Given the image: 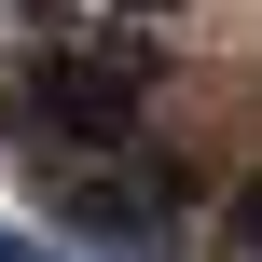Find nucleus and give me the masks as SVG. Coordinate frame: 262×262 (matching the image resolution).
Returning a JSON list of instances; mask_svg holds the SVG:
<instances>
[{
  "instance_id": "obj_1",
  "label": "nucleus",
  "mask_w": 262,
  "mask_h": 262,
  "mask_svg": "<svg viewBox=\"0 0 262 262\" xmlns=\"http://www.w3.org/2000/svg\"><path fill=\"white\" fill-rule=\"evenodd\" d=\"M28 138H69V152H124L138 138V111H152V55H124V41H41L28 69H14V97H0Z\"/></svg>"
},
{
  "instance_id": "obj_2",
  "label": "nucleus",
  "mask_w": 262,
  "mask_h": 262,
  "mask_svg": "<svg viewBox=\"0 0 262 262\" xmlns=\"http://www.w3.org/2000/svg\"><path fill=\"white\" fill-rule=\"evenodd\" d=\"M55 221L83 235V249H111V262H166V221H180V180L152 166V152H97V166H69L55 180Z\"/></svg>"
},
{
  "instance_id": "obj_3",
  "label": "nucleus",
  "mask_w": 262,
  "mask_h": 262,
  "mask_svg": "<svg viewBox=\"0 0 262 262\" xmlns=\"http://www.w3.org/2000/svg\"><path fill=\"white\" fill-rule=\"evenodd\" d=\"M221 235H235V249L262 262V180H235V193H221Z\"/></svg>"
},
{
  "instance_id": "obj_4",
  "label": "nucleus",
  "mask_w": 262,
  "mask_h": 262,
  "mask_svg": "<svg viewBox=\"0 0 262 262\" xmlns=\"http://www.w3.org/2000/svg\"><path fill=\"white\" fill-rule=\"evenodd\" d=\"M0 262H41V249H28V235H0Z\"/></svg>"
},
{
  "instance_id": "obj_5",
  "label": "nucleus",
  "mask_w": 262,
  "mask_h": 262,
  "mask_svg": "<svg viewBox=\"0 0 262 262\" xmlns=\"http://www.w3.org/2000/svg\"><path fill=\"white\" fill-rule=\"evenodd\" d=\"M138 14H166V0H138Z\"/></svg>"
}]
</instances>
